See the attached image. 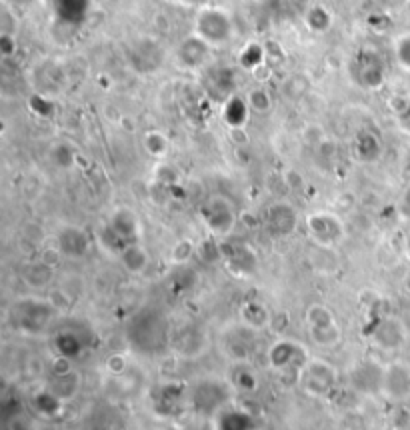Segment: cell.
<instances>
[{"label":"cell","mask_w":410,"mask_h":430,"mask_svg":"<svg viewBox=\"0 0 410 430\" xmlns=\"http://www.w3.org/2000/svg\"><path fill=\"white\" fill-rule=\"evenodd\" d=\"M369 338L380 350H398L407 344L409 330L407 324L394 315H380L373 322Z\"/></svg>","instance_id":"9"},{"label":"cell","mask_w":410,"mask_h":430,"mask_svg":"<svg viewBox=\"0 0 410 430\" xmlns=\"http://www.w3.org/2000/svg\"><path fill=\"white\" fill-rule=\"evenodd\" d=\"M355 156L364 162V165H373L380 156H382V140L371 131H362L356 134L355 138Z\"/></svg>","instance_id":"21"},{"label":"cell","mask_w":410,"mask_h":430,"mask_svg":"<svg viewBox=\"0 0 410 430\" xmlns=\"http://www.w3.org/2000/svg\"><path fill=\"white\" fill-rule=\"evenodd\" d=\"M396 208H398L400 218L410 223V183L402 188V192H400V196H398V205H396Z\"/></svg>","instance_id":"39"},{"label":"cell","mask_w":410,"mask_h":430,"mask_svg":"<svg viewBox=\"0 0 410 430\" xmlns=\"http://www.w3.org/2000/svg\"><path fill=\"white\" fill-rule=\"evenodd\" d=\"M201 223L205 225L210 236L226 239L234 232L239 223V212L234 203L224 194H212L201 205L198 210Z\"/></svg>","instance_id":"3"},{"label":"cell","mask_w":410,"mask_h":430,"mask_svg":"<svg viewBox=\"0 0 410 430\" xmlns=\"http://www.w3.org/2000/svg\"><path fill=\"white\" fill-rule=\"evenodd\" d=\"M306 326L308 328H315V326H326V324H333L336 322V317L335 312L328 308V306H324V304H313L308 310H306Z\"/></svg>","instance_id":"32"},{"label":"cell","mask_w":410,"mask_h":430,"mask_svg":"<svg viewBox=\"0 0 410 430\" xmlns=\"http://www.w3.org/2000/svg\"><path fill=\"white\" fill-rule=\"evenodd\" d=\"M306 91H308V80L300 75H295L290 80H286V84H284V94L290 96L292 100H299Z\"/></svg>","instance_id":"36"},{"label":"cell","mask_w":410,"mask_h":430,"mask_svg":"<svg viewBox=\"0 0 410 430\" xmlns=\"http://www.w3.org/2000/svg\"><path fill=\"white\" fill-rule=\"evenodd\" d=\"M129 64L138 75H152L156 73L165 62V50L162 44L154 37H140L132 42L127 53Z\"/></svg>","instance_id":"10"},{"label":"cell","mask_w":410,"mask_h":430,"mask_svg":"<svg viewBox=\"0 0 410 430\" xmlns=\"http://www.w3.org/2000/svg\"><path fill=\"white\" fill-rule=\"evenodd\" d=\"M223 414L232 422V427H226V424H218V430H254V420L250 414L241 412L239 409H232V411H223Z\"/></svg>","instance_id":"34"},{"label":"cell","mask_w":410,"mask_h":430,"mask_svg":"<svg viewBox=\"0 0 410 430\" xmlns=\"http://www.w3.org/2000/svg\"><path fill=\"white\" fill-rule=\"evenodd\" d=\"M268 362L282 376L292 373L297 376V382H299L300 371L308 362V355H306V348L300 342H297V340L280 338V340H277L270 346V350H268Z\"/></svg>","instance_id":"8"},{"label":"cell","mask_w":410,"mask_h":430,"mask_svg":"<svg viewBox=\"0 0 410 430\" xmlns=\"http://www.w3.org/2000/svg\"><path fill=\"white\" fill-rule=\"evenodd\" d=\"M37 0H4V4L6 6H10V8H17V10H22V8H28V6H32Z\"/></svg>","instance_id":"41"},{"label":"cell","mask_w":410,"mask_h":430,"mask_svg":"<svg viewBox=\"0 0 410 430\" xmlns=\"http://www.w3.org/2000/svg\"><path fill=\"white\" fill-rule=\"evenodd\" d=\"M22 279L32 288H44L46 284H50V281H53V266L44 264V262L28 264L24 268V272H22Z\"/></svg>","instance_id":"27"},{"label":"cell","mask_w":410,"mask_h":430,"mask_svg":"<svg viewBox=\"0 0 410 430\" xmlns=\"http://www.w3.org/2000/svg\"><path fill=\"white\" fill-rule=\"evenodd\" d=\"M172 2H180V4H192V2H203V4H205V0H172Z\"/></svg>","instance_id":"43"},{"label":"cell","mask_w":410,"mask_h":430,"mask_svg":"<svg viewBox=\"0 0 410 430\" xmlns=\"http://www.w3.org/2000/svg\"><path fill=\"white\" fill-rule=\"evenodd\" d=\"M243 322L250 324L257 330H261V328L270 324V312L264 308V304L257 302V300H250L243 306Z\"/></svg>","instance_id":"28"},{"label":"cell","mask_w":410,"mask_h":430,"mask_svg":"<svg viewBox=\"0 0 410 430\" xmlns=\"http://www.w3.org/2000/svg\"><path fill=\"white\" fill-rule=\"evenodd\" d=\"M190 400L201 412H218L226 400V386L218 380L198 382L194 393L190 394Z\"/></svg>","instance_id":"18"},{"label":"cell","mask_w":410,"mask_h":430,"mask_svg":"<svg viewBox=\"0 0 410 430\" xmlns=\"http://www.w3.org/2000/svg\"><path fill=\"white\" fill-rule=\"evenodd\" d=\"M392 53H394V60L396 64L410 73V32H404L394 40L392 44Z\"/></svg>","instance_id":"33"},{"label":"cell","mask_w":410,"mask_h":430,"mask_svg":"<svg viewBox=\"0 0 410 430\" xmlns=\"http://www.w3.org/2000/svg\"><path fill=\"white\" fill-rule=\"evenodd\" d=\"M264 58H266V53L262 48L261 44L257 42H248L243 48V53L239 55V64L246 68V71H257L264 64Z\"/></svg>","instance_id":"30"},{"label":"cell","mask_w":410,"mask_h":430,"mask_svg":"<svg viewBox=\"0 0 410 430\" xmlns=\"http://www.w3.org/2000/svg\"><path fill=\"white\" fill-rule=\"evenodd\" d=\"M304 223H306V230L310 239L324 250H333L346 236V228H344V223L340 221V216H336L335 212H328V210L310 212Z\"/></svg>","instance_id":"4"},{"label":"cell","mask_w":410,"mask_h":430,"mask_svg":"<svg viewBox=\"0 0 410 430\" xmlns=\"http://www.w3.org/2000/svg\"><path fill=\"white\" fill-rule=\"evenodd\" d=\"M91 0H56V19L64 22L66 26H80L86 19Z\"/></svg>","instance_id":"22"},{"label":"cell","mask_w":410,"mask_h":430,"mask_svg":"<svg viewBox=\"0 0 410 430\" xmlns=\"http://www.w3.org/2000/svg\"><path fill=\"white\" fill-rule=\"evenodd\" d=\"M404 250H407V256L410 259V228L409 232H407V241H404Z\"/></svg>","instance_id":"42"},{"label":"cell","mask_w":410,"mask_h":430,"mask_svg":"<svg viewBox=\"0 0 410 430\" xmlns=\"http://www.w3.org/2000/svg\"><path fill=\"white\" fill-rule=\"evenodd\" d=\"M308 337L313 340V344L318 348H324V350H330L340 344L342 340V330L338 326V322L333 324H326V326H315V328H308Z\"/></svg>","instance_id":"24"},{"label":"cell","mask_w":410,"mask_h":430,"mask_svg":"<svg viewBox=\"0 0 410 430\" xmlns=\"http://www.w3.org/2000/svg\"><path fill=\"white\" fill-rule=\"evenodd\" d=\"M55 317V306L48 300L24 299L12 306V320L22 333H42Z\"/></svg>","instance_id":"5"},{"label":"cell","mask_w":410,"mask_h":430,"mask_svg":"<svg viewBox=\"0 0 410 430\" xmlns=\"http://www.w3.org/2000/svg\"><path fill=\"white\" fill-rule=\"evenodd\" d=\"M356 76H358V82L364 86V88H371L376 91L384 84V78H386V71H384V64L378 57V53L374 50H362L360 57L356 60Z\"/></svg>","instance_id":"16"},{"label":"cell","mask_w":410,"mask_h":430,"mask_svg":"<svg viewBox=\"0 0 410 430\" xmlns=\"http://www.w3.org/2000/svg\"><path fill=\"white\" fill-rule=\"evenodd\" d=\"M223 259L224 266L234 274V277H252L257 272L259 266V259L252 252L250 246L246 244H236V246H228L224 250L223 246Z\"/></svg>","instance_id":"17"},{"label":"cell","mask_w":410,"mask_h":430,"mask_svg":"<svg viewBox=\"0 0 410 430\" xmlns=\"http://www.w3.org/2000/svg\"><path fill=\"white\" fill-rule=\"evenodd\" d=\"M192 32L206 40L212 48H218L234 38V20L232 15L221 6L203 4L192 22Z\"/></svg>","instance_id":"2"},{"label":"cell","mask_w":410,"mask_h":430,"mask_svg":"<svg viewBox=\"0 0 410 430\" xmlns=\"http://www.w3.org/2000/svg\"><path fill=\"white\" fill-rule=\"evenodd\" d=\"M259 342V330L246 322H236L226 326L223 333V350L226 356L236 362H250Z\"/></svg>","instance_id":"6"},{"label":"cell","mask_w":410,"mask_h":430,"mask_svg":"<svg viewBox=\"0 0 410 430\" xmlns=\"http://www.w3.org/2000/svg\"><path fill=\"white\" fill-rule=\"evenodd\" d=\"M192 254H194V244L188 243V241H180V243L174 246V250H172V261L183 264V262H187Z\"/></svg>","instance_id":"38"},{"label":"cell","mask_w":410,"mask_h":430,"mask_svg":"<svg viewBox=\"0 0 410 430\" xmlns=\"http://www.w3.org/2000/svg\"><path fill=\"white\" fill-rule=\"evenodd\" d=\"M142 147L149 152L152 158H165L167 156L168 149H170V142H168L167 134L160 131H149L142 138Z\"/></svg>","instance_id":"29"},{"label":"cell","mask_w":410,"mask_h":430,"mask_svg":"<svg viewBox=\"0 0 410 430\" xmlns=\"http://www.w3.org/2000/svg\"><path fill=\"white\" fill-rule=\"evenodd\" d=\"M46 389L64 402V400H71L73 396H76L78 389H80V378L73 371L64 374H55L53 382Z\"/></svg>","instance_id":"25"},{"label":"cell","mask_w":410,"mask_h":430,"mask_svg":"<svg viewBox=\"0 0 410 430\" xmlns=\"http://www.w3.org/2000/svg\"><path fill=\"white\" fill-rule=\"evenodd\" d=\"M304 26L313 32V35H326L333 26H335V15L333 10L322 4V2H315L306 8L304 12Z\"/></svg>","instance_id":"20"},{"label":"cell","mask_w":410,"mask_h":430,"mask_svg":"<svg viewBox=\"0 0 410 430\" xmlns=\"http://www.w3.org/2000/svg\"><path fill=\"white\" fill-rule=\"evenodd\" d=\"M58 252L66 259H84L91 252L93 241L88 236V232L80 226H64L58 232Z\"/></svg>","instance_id":"15"},{"label":"cell","mask_w":410,"mask_h":430,"mask_svg":"<svg viewBox=\"0 0 410 430\" xmlns=\"http://www.w3.org/2000/svg\"><path fill=\"white\" fill-rule=\"evenodd\" d=\"M106 230L111 232L112 236L122 244V248H127L129 244H136L142 241V225H140V218L138 214L127 208V206H120L116 208L109 218V225Z\"/></svg>","instance_id":"11"},{"label":"cell","mask_w":410,"mask_h":430,"mask_svg":"<svg viewBox=\"0 0 410 430\" xmlns=\"http://www.w3.org/2000/svg\"><path fill=\"white\" fill-rule=\"evenodd\" d=\"M246 102H248L250 111L257 114H268L274 109V100L266 88H252L246 94Z\"/></svg>","instance_id":"31"},{"label":"cell","mask_w":410,"mask_h":430,"mask_svg":"<svg viewBox=\"0 0 410 430\" xmlns=\"http://www.w3.org/2000/svg\"><path fill=\"white\" fill-rule=\"evenodd\" d=\"M15 50H17V40H15L12 35L4 32L0 37V53H2V57H12Z\"/></svg>","instance_id":"40"},{"label":"cell","mask_w":410,"mask_h":430,"mask_svg":"<svg viewBox=\"0 0 410 430\" xmlns=\"http://www.w3.org/2000/svg\"><path fill=\"white\" fill-rule=\"evenodd\" d=\"M338 371L322 358H308L299 376L300 389L310 396H326L336 386Z\"/></svg>","instance_id":"7"},{"label":"cell","mask_w":410,"mask_h":430,"mask_svg":"<svg viewBox=\"0 0 410 430\" xmlns=\"http://www.w3.org/2000/svg\"><path fill=\"white\" fill-rule=\"evenodd\" d=\"M56 348L60 356H66V358H73L76 356L80 350H82V342L75 337V335H60L58 340H56Z\"/></svg>","instance_id":"35"},{"label":"cell","mask_w":410,"mask_h":430,"mask_svg":"<svg viewBox=\"0 0 410 430\" xmlns=\"http://www.w3.org/2000/svg\"><path fill=\"white\" fill-rule=\"evenodd\" d=\"M156 180L160 185H176L178 183V172L174 167H170L167 162H162L158 169H156Z\"/></svg>","instance_id":"37"},{"label":"cell","mask_w":410,"mask_h":430,"mask_svg":"<svg viewBox=\"0 0 410 430\" xmlns=\"http://www.w3.org/2000/svg\"><path fill=\"white\" fill-rule=\"evenodd\" d=\"M299 226V212L288 203H272L266 210V228L272 236H288Z\"/></svg>","instance_id":"14"},{"label":"cell","mask_w":410,"mask_h":430,"mask_svg":"<svg viewBox=\"0 0 410 430\" xmlns=\"http://www.w3.org/2000/svg\"><path fill=\"white\" fill-rule=\"evenodd\" d=\"M127 338L132 348L140 355H156L167 348L170 342V330L162 312L156 310H142L132 318L127 326Z\"/></svg>","instance_id":"1"},{"label":"cell","mask_w":410,"mask_h":430,"mask_svg":"<svg viewBox=\"0 0 410 430\" xmlns=\"http://www.w3.org/2000/svg\"><path fill=\"white\" fill-rule=\"evenodd\" d=\"M118 259L122 262V266L132 272V274H142L149 266V254H147V248L140 243L129 244L120 254Z\"/></svg>","instance_id":"23"},{"label":"cell","mask_w":410,"mask_h":430,"mask_svg":"<svg viewBox=\"0 0 410 430\" xmlns=\"http://www.w3.org/2000/svg\"><path fill=\"white\" fill-rule=\"evenodd\" d=\"M210 53H212V46L198 35L190 32L178 42L174 50V62L183 71H198L208 62Z\"/></svg>","instance_id":"12"},{"label":"cell","mask_w":410,"mask_h":430,"mask_svg":"<svg viewBox=\"0 0 410 430\" xmlns=\"http://www.w3.org/2000/svg\"><path fill=\"white\" fill-rule=\"evenodd\" d=\"M230 382L241 393H252L259 389V374L254 373L250 362H236V366L232 368Z\"/></svg>","instance_id":"26"},{"label":"cell","mask_w":410,"mask_h":430,"mask_svg":"<svg viewBox=\"0 0 410 430\" xmlns=\"http://www.w3.org/2000/svg\"><path fill=\"white\" fill-rule=\"evenodd\" d=\"M380 393L391 400H404L410 396V364L389 362L382 366Z\"/></svg>","instance_id":"13"},{"label":"cell","mask_w":410,"mask_h":430,"mask_svg":"<svg viewBox=\"0 0 410 430\" xmlns=\"http://www.w3.org/2000/svg\"><path fill=\"white\" fill-rule=\"evenodd\" d=\"M250 106L246 102V98L239 94H230L224 98L223 104V120L224 124L232 131V129H244L248 118H250Z\"/></svg>","instance_id":"19"}]
</instances>
